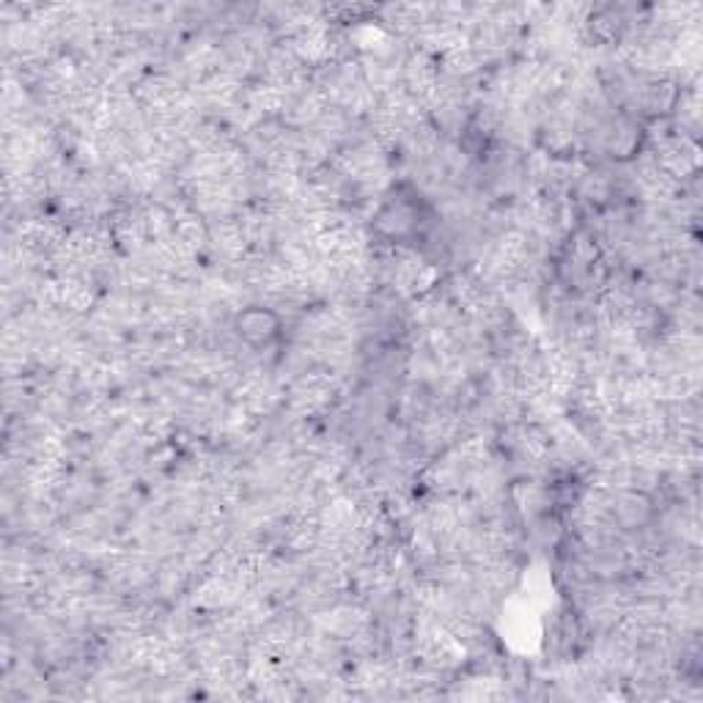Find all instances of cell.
<instances>
[{"label":"cell","instance_id":"cell-1","mask_svg":"<svg viewBox=\"0 0 703 703\" xmlns=\"http://www.w3.org/2000/svg\"><path fill=\"white\" fill-rule=\"evenodd\" d=\"M234 330L239 332L245 343L250 347H267L281 332V316L276 311L265 308V305H250V308L239 311L234 316Z\"/></svg>","mask_w":703,"mask_h":703}]
</instances>
